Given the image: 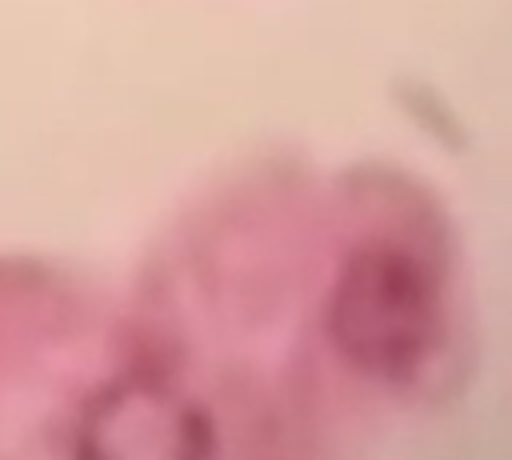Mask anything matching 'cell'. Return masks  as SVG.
<instances>
[{
  "label": "cell",
  "mask_w": 512,
  "mask_h": 460,
  "mask_svg": "<svg viewBox=\"0 0 512 460\" xmlns=\"http://www.w3.org/2000/svg\"><path fill=\"white\" fill-rule=\"evenodd\" d=\"M88 452L108 456H188L204 448V424L192 404L156 384H120L104 392L84 420Z\"/></svg>",
  "instance_id": "2"
},
{
  "label": "cell",
  "mask_w": 512,
  "mask_h": 460,
  "mask_svg": "<svg viewBox=\"0 0 512 460\" xmlns=\"http://www.w3.org/2000/svg\"><path fill=\"white\" fill-rule=\"evenodd\" d=\"M328 324L348 364L384 384H412L444 344V296L424 260L368 244L344 264Z\"/></svg>",
  "instance_id": "1"
}]
</instances>
